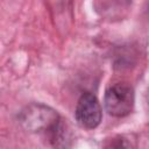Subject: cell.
Returning <instances> with one entry per match:
<instances>
[{
	"label": "cell",
	"instance_id": "obj_1",
	"mask_svg": "<svg viewBox=\"0 0 149 149\" xmlns=\"http://www.w3.org/2000/svg\"><path fill=\"white\" fill-rule=\"evenodd\" d=\"M106 112L115 118L128 115L134 107V90L127 83H115L111 85L104 97Z\"/></svg>",
	"mask_w": 149,
	"mask_h": 149
},
{
	"label": "cell",
	"instance_id": "obj_2",
	"mask_svg": "<svg viewBox=\"0 0 149 149\" xmlns=\"http://www.w3.org/2000/svg\"><path fill=\"white\" fill-rule=\"evenodd\" d=\"M20 121L22 126L30 132H50L61 120L58 114L52 108L34 104L21 112Z\"/></svg>",
	"mask_w": 149,
	"mask_h": 149
},
{
	"label": "cell",
	"instance_id": "obj_3",
	"mask_svg": "<svg viewBox=\"0 0 149 149\" xmlns=\"http://www.w3.org/2000/svg\"><path fill=\"white\" fill-rule=\"evenodd\" d=\"M74 116L78 125L86 129L98 127L101 121L102 113L97 97L88 92L83 93L78 99Z\"/></svg>",
	"mask_w": 149,
	"mask_h": 149
},
{
	"label": "cell",
	"instance_id": "obj_4",
	"mask_svg": "<svg viewBox=\"0 0 149 149\" xmlns=\"http://www.w3.org/2000/svg\"><path fill=\"white\" fill-rule=\"evenodd\" d=\"M105 149H134V146L127 136L118 135L106 143Z\"/></svg>",
	"mask_w": 149,
	"mask_h": 149
}]
</instances>
